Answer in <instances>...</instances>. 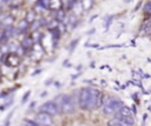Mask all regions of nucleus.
Wrapping results in <instances>:
<instances>
[{"label":"nucleus","instance_id":"obj_13","mask_svg":"<svg viewBox=\"0 0 151 126\" xmlns=\"http://www.w3.org/2000/svg\"><path fill=\"white\" fill-rule=\"evenodd\" d=\"M62 5V0H50V11H59Z\"/></svg>","mask_w":151,"mask_h":126},{"label":"nucleus","instance_id":"obj_9","mask_svg":"<svg viewBox=\"0 0 151 126\" xmlns=\"http://www.w3.org/2000/svg\"><path fill=\"white\" fill-rule=\"evenodd\" d=\"M140 36H151V20L147 19L143 22L142 27H140V32H139Z\"/></svg>","mask_w":151,"mask_h":126},{"label":"nucleus","instance_id":"obj_19","mask_svg":"<svg viewBox=\"0 0 151 126\" xmlns=\"http://www.w3.org/2000/svg\"><path fill=\"white\" fill-rule=\"evenodd\" d=\"M143 11L144 13H147V14H151V1H146L143 6Z\"/></svg>","mask_w":151,"mask_h":126},{"label":"nucleus","instance_id":"obj_22","mask_svg":"<svg viewBox=\"0 0 151 126\" xmlns=\"http://www.w3.org/2000/svg\"><path fill=\"white\" fill-rule=\"evenodd\" d=\"M33 40H34V43H37V41H39L40 39H41V34L38 32V31H34V32H33Z\"/></svg>","mask_w":151,"mask_h":126},{"label":"nucleus","instance_id":"obj_14","mask_svg":"<svg viewBox=\"0 0 151 126\" xmlns=\"http://www.w3.org/2000/svg\"><path fill=\"white\" fill-rule=\"evenodd\" d=\"M73 10H74V13L77 15H79L83 11H84V7H83V3H80L79 0H76L74 3V6H73Z\"/></svg>","mask_w":151,"mask_h":126},{"label":"nucleus","instance_id":"obj_45","mask_svg":"<svg viewBox=\"0 0 151 126\" xmlns=\"http://www.w3.org/2000/svg\"><path fill=\"white\" fill-rule=\"evenodd\" d=\"M20 126H28V125H27V124H26V123H24V124H21V125H20Z\"/></svg>","mask_w":151,"mask_h":126},{"label":"nucleus","instance_id":"obj_28","mask_svg":"<svg viewBox=\"0 0 151 126\" xmlns=\"http://www.w3.org/2000/svg\"><path fill=\"white\" fill-rule=\"evenodd\" d=\"M137 96H138V94L137 93H133V94H131V98L136 102V103H138V98H137Z\"/></svg>","mask_w":151,"mask_h":126},{"label":"nucleus","instance_id":"obj_34","mask_svg":"<svg viewBox=\"0 0 151 126\" xmlns=\"http://www.w3.org/2000/svg\"><path fill=\"white\" fill-rule=\"evenodd\" d=\"M96 32V28H92V29H90L88 32H87V34H92V33H95Z\"/></svg>","mask_w":151,"mask_h":126},{"label":"nucleus","instance_id":"obj_20","mask_svg":"<svg viewBox=\"0 0 151 126\" xmlns=\"http://www.w3.org/2000/svg\"><path fill=\"white\" fill-rule=\"evenodd\" d=\"M57 20H59V21H63L64 20V18H65V12L63 11V10H59L58 12H57Z\"/></svg>","mask_w":151,"mask_h":126},{"label":"nucleus","instance_id":"obj_17","mask_svg":"<svg viewBox=\"0 0 151 126\" xmlns=\"http://www.w3.org/2000/svg\"><path fill=\"white\" fill-rule=\"evenodd\" d=\"M83 7H84V11L87 12L88 10H91L92 6H93V0H83Z\"/></svg>","mask_w":151,"mask_h":126},{"label":"nucleus","instance_id":"obj_32","mask_svg":"<svg viewBox=\"0 0 151 126\" xmlns=\"http://www.w3.org/2000/svg\"><path fill=\"white\" fill-rule=\"evenodd\" d=\"M97 17H98V15H97V14H95V15H92V17H91V18H90V22H92V21H93V20H95V19H96V18H97Z\"/></svg>","mask_w":151,"mask_h":126},{"label":"nucleus","instance_id":"obj_38","mask_svg":"<svg viewBox=\"0 0 151 126\" xmlns=\"http://www.w3.org/2000/svg\"><path fill=\"white\" fill-rule=\"evenodd\" d=\"M80 73H78V74H73V76H71V78H72V80H74V79H77V77L79 76Z\"/></svg>","mask_w":151,"mask_h":126},{"label":"nucleus","instance_id":"obj_30","mask_svg":"<svg viewBox=\"0 0 151 126\" xmlns=\"http://www.w3.org/2000/svg\"><path fill=\"white\" fill-rule=\"evenodd\" d=\"M1 1H3V5H6V4H12V1H13V0H1Z\"/></svg>","mask_w":151,"mask_h":126},{"label":"nucleus","instance_id":"obj_40","mask_svg":"<svg viewBox=\"0 0 151 126\" xmlns=\"http://www.w3.org/2000/svg\"><path fill=\"white\" fill-rule=\"evenodd\" d=\"M140 5H142V3H140V1H139V4H138V5H137V6H136V8H135V12H136V11H137V10H138V8H139V7H140Z\"/></svg>","mask_w":151,"mask_h":126},{"label":"nucleus","instance_id":"obj_15","mask_svg":"<svg viewBox=\"0 0 151 126\" xmlns=\"http://www.w3.org/2000/svg\"><path fill=\"white\" fill-rule=\"evenodd\" d=\"M45 20L43 19V18H40V19H38V20H36L34 22H32V26H31V29L33 31H38V28L40 27V26H43V25H45V22H44Z\"/></svg>","mask_w":151,"mask_h":126},{"label":"nucleus","instance_id":"obj_42","mask_svg":"<svg viewBox=\"0 0 151 126\" xmlns=\"http://www.w3.org/2000/svg\"><path fill=\"white\" fill-rule=\"evenodd\" d=\"M146 118H147V114H144V116H143V121H145Z\"/></svg>","mask_w":151,"mask_h":126},{"label":"nucleus","instance_id":"obj_23","mask_svg":"<svg viewBox=\"0 0 151 126\" xmlns=\"http://www.w3.org/2000/svg\"><path fill=\"white\" fill-rule=\"evenodd\" d=\"M29 94H31V90H28V91L25 92L24 97H22V99H21V104H25V103H26V100H27L28 97H29Z\"/></svg>","mask_w":151,"mask_h":126},{"label":"nucleus","instance_id":"obj_12","mask_svg":"<svg viewBox=\"0 0 151 126\" xmlns=\"http://www.w3.org/2000/svg\"><path fill=\"white\" fill-rule=\"evenodd\" d=\"M28 26H29V22H28L26 19H25V20H21V21L19 22V25H18V28L15 29V34H17V33H21V32H25V31H27Z\"/></svg>","mask_w":151,"mask_h":126},{"label":"nucleus","instance_id":"obj_43","mask_svg":"<svg viewBox=\"0 0 151 126\" xmlns=\"http://www.w3.org/2000/svg\"><path fill=\"white\" fill-rule=\"evenodd\" d=\"M126 88V85H122V86H120V90H125Z\"/></svg>","mask_w":151,"mask_h":126},{"label":"nucleus","instance_id":"obj_7","mask_svg":"<svg viewBox=\"0 0 151 126\" xmlns=\"http://www.w3.org/2000/svg\"><path fill=\"white\" fill-rule=\"evenodd\" d=\"M7 60H5L4 64H6L8 67H18L19 64H20V55L18 53H8L7 57H6Z\"/></svg>","mask_w":151,"mask_h":126},{"label":"nucleus","instance_id":"obj_25","mask_svg":"<svg viewBox=\"0 0 151 126\" xmlns=\"http://www.w3.org/2000/svg\"><path fill=\"white\" fill-rule=\"evenodd\" d=\"M25 123H26L28 126H40V125L37 123V121L34 123V121H31V120H25Z\"/></svg>","mask_w":151,"mask_h":126},{"label":"nucleus","instance_id":"obj_4","mask_svg":"<svg viewBox=\"0 0 151 126\" xmlns=\"http://www.w3.org/2000/svg\"><path fill=\"white\" fill-rule=\"evenodd\" d=\"M90 106V90L81 88L79 92V107L81 110H87Z\"/></svg>","mask_w":151,"mask_h":126},{"label":"nucleus","instance_id":"obj_46","mask_svg":"<svg viewBox=\"0 0 151 126\" xmlns=\"http://www.w3.org/2000/svg\"><path fill=\"white\" fill-rule=\"evenodd\" d=\"M149 92H150V93H151V88H150V90H149Z\"/></svg>","mask_w":151,"mask_h":126},{"label":"nucleus","instance_id":"obj_11","mask_svg":"<svg viewBox=\"0 0 151 126\" xmlns=\"http://www.w3.org/2000/svg\"><path fill=\"white\" fill-rule=\"evenodd\" d=\"M132 112H133V111H131L130 107L123 106L122 108H120V110L116 113V116H120V117H132Z\"/></svg>","mask_w":151,"mask_h":126},{"label":"nucleus","instance_id":"obj_2","mask_svg":"<svg viewBox=\"0 0 151 126\" xmlns=\"http://www.w3.org/2000/svg\"><path fill=\"white\" fill-rule=\"evenodd\" d=\"M135 119L132 117H120L116 116L109 121V126H133Z\"/></svg>","mask_w":151,"mask_h":126},{"label":"nucleus","instance_id":"obj_10","mask_svg":"<svg viewBox=\"0 0 151 126\" xmlns=\"http://www.w3.org/2000/svg\"><path fill=\"white\" fill-rule=\"evenodd\" d=\"M34 40H33V38L32 37H29V38H25L22 41H21V46L26 50V51H28V50H32L33 48V46H34Z\"/></svg>","mask_w":151,"mask_h":126},{"label":"nucleus","instance_id":"obj_26","mask_svg":"<svg viewBox=\"0 0 151 126\" xmlns=\"http://www.w3.org/2000/svg\"><path fill=\"white\" fill-rule=\"evenodd\" d=\"M112 19H113V17H107V20H106V22H105V28H106V29L109 28V26H110Z\"/></svg>","mask_w":151,"mask_h":126},{"label":"nucleus","instance_id":"obj_27","mask_svg":"<svg viewBox=\"0 0 151 126\" xmlns=\"http://www.w3.org/2000/svg\"><path fill=\"white\" fill-rule=\"evenodd\" d=\"M85 46H87V47H93V48H98V47H99V45H98V44H92V45H90V44H85Z\"/></svg>","mask_w":151,"mask_h":126},{"label":"nucleus","instance_id":"obj_3","mask_svg":"<svg viewBox=\"0 0 151 126\" xmlns=\"http://www.w3.org/2000/svg\"><path fill=\"white\" fill-rule=\"evenodd\" d=\"M39 111H40V112H46V113L51 114L52 117L58 116L59 113H62V110L59 108V106H58L53 100H51V102H47V103L43 104V105L40 106Z\"/></svg>","mask_w":151,"mask_h":126},{"label":"nucleus","instance_id":"obj_8","mask_svg":"<svg viewBox=\"0 0 151 126\" xmlns=\"http://www.w3.org/2000/svg\"><path fill=\"white\" fill-rule=\"evenodd\" d=\"M90 106L88 108L90 110H96V106H97V99L99 97V93L100 91L95 88V87H90Z\"/></svg>","mask_w":151,"mask_h":126},{"label":"nucleus","instance_id":"obj_31","mask_svg":"<svg viewBox=\"0 0 151 126\" xmlns=\"http://www.w3.org/2000/svg\"><path fill=\"white\" fill-rule=\"evenodd\" d=\"M54 86H55V87H57V88H59V87H60V86H62V84H60V83H59V81H54Z\"/></svg>","mask_w":151,"mask_h":126},{"label":"nucleus","instance_id":"obj_41","mask_svg":"<svg viewBox=\"0 0 151 126\" xmlns=\"http://www.w3.org/2000/svg\"><path fill=\"white\" fill-rule=\"evenodd\" d=\"M143 77H144V79H149V78H150V76H149V74H146V73H144V76H143Z\"/></svg>","mask_w":151,"mask_h":126},{"label":"nucleus","instance_id":"obj_6","mask_svg":"<svg viewBox=\"0 0 151 126\" xmlns=\"http://www.w3.org/2000/svg\"><path fill=\"white\" fill-rule=\"evenodd\" d=\"M36 121L40 125V126H51L53 124V119L52 116L46 113V112H39L36 117Z\"/></svg>","mask_w":151,"mask_h":126},{"label":"nucleus","instance_id":"obj_1","mask_svg":"<svg viewBox=\"0 0 151 126\" xmlns=\"http://www.w3.org/2000/svg\"><path fill=\"white\" fill-rule=\"evenodd\" d=\"M123 106L124 104L122 100H119L117 98H112V97H106L103 104V113L106 116H111L113 113H117Z\"/></svg>","mask_w":151,"mask_h":126},{"label":"nucleus","instance_id":"obj_16","mask_svg":"<svg viewBox=\"0 0 151 126\" xmlns=\"http://www.w3.org/2000/svg\"><path fill=\"white\" fill-rule=\"evenodd\" d=\"M13 22V17L12 15H7L6 18H1V25L7 27V26H12Z\"/></svg>","mask_w":151,"mask_h":126},{"label":"nucleus","instance_id":"obj_21","mask_svg":"<svg viewBox=\"0 0 151 126\" xmlns=\"http://www.w3.org/2000/svg\"><path fill=\"white\" fill-rule=\"evenodd\" d=\"M44 10H50V0H39Z\"/></svg>","mask_w":151,"mask_h":126},{"label":"nucleus","instance_id":"obj_36","mask_svg":"<svg viewBox=\"0 0 151 126\" xmlns=\"http://www.w3.org/2000/svg\"><path fill=\"white\" fill-rule=\"evenodd\" d=\"M132 111H133V114H137V108H136V105H132Z\"/></svg>","mask_w":151,"mask_h":126},{"label":"nucleus","instance_id":"obj_44","mask_svg":"<svg viewBox=\"0 0 151 126\" xmlns=\"http://www.w3.org/2000/svg\"><path fill=\"white\" fill-rule=\"evenodd\" d=\"M76 70H77V71H80V70H81V65H79V66H78Z\"/></svg>","mask_w":151,"mask_h":126},{"label":"nucleus","instance_id":"obj_29","mask_svg":"<svg viewBox=\"0 0 151 126\" xmlns=\"http://www.w3.org/2000/svg\"><path fill=\"white\" fill-rule=\"evenodd\" d=\"M52 83H53V78H50L48 80H46V81H45V85H46V86H50Z\"/></svg>","mask_w":151,"mask_h":126},{"label":"nucleus","instance_id":"obj_35","mask_svg":"<svg viewBox=\"0 0 151 126\" xmlns=\"http://www.w3.org/2000/svg\"><path fill=\"white\" fill-rule=\"evenodd\" d=\"M34 106H36V102H32L29 104V108H34Z\"/></svg>","mask_w":151,"mask_h":126},{"label":"nucleus","instance_id":"obj_5","mask_svg":"<svg viewBox=\"0 0 151 126\" xmlns=\"http://www.w3.org/2000/svg\"><path fill=\"white\" fill-rule=\"evenodd\" d=\"M74 111V103L71 96H63V103H62V112L65 114H70Z\"/></svg>","mask_w":151,"mask_h":126},{"label":"nucleus","instance_id":"obj_33","mask_svg":"<svg viewBox=\"0 0 151 126\" xmlns=\"http://www.w3.org/2000/svg\"><path fill=\"white\" fill-rule=\"evenodd\" d=\"M40 72H41V70H37V71H34V72H33V73H32V76H33V77H34V76H37V74H39V73H40Z\"/></svg>","mask_w":151,"mask_h":126},{"label":"nucleus","instance_id":"obj_18","mask_svg":"<svg viewBox=\"0 0 151 126\" xmlns=\"http://www.w3.org/2000/svg\"><path fill=\"white\" fill-rule=\"evenodd\" d=\"M26 20H27L29 24H32V22L36 21V13H34V11H28V12L26 13Z\"/></svg>","mask_w":151,"mask_h":126},{"label":"nucleus","instance_id":"obj_37","mask_svg":"<svg viewBox=\"0 0 151 126\" xmlns=\"http://www.w3.org/2000/svg\"><path fill=\"white\" fill-rule=\"evenodd\" d=\"M46 96H47V92H46V91H45V92H43V93L40 94V97H41V98H44V97H46Z\"/></svg>","mask_w":151,"mask_h":126},{"label":"nucleus","instance_id":"obj_39","mask_svg":"<svg viewBox=\"0 0 151 126\" xmlns=\"http://www.w3.org/2000/svg\"><path fill=\"white\" fill-rule=\"evenodd\" d=\"M100 84H102V85H103V86H104V87H106V85H107V84H106V81H105V80H102V81H100Z\"/></svg>","mask_w":151,"mask_h":126},{"label":"nucleus","instance_id":"obj_24","mask_svg":"<svg viewBox=\"0 0 151 126\" xmlns=\"http://www.w3.org/2000/svg\"><path fill=\"white\" fill-rule=\"evenodd\" d=\"M78 43H79V39H74L72 43H71V45H70V52L72 53L73 52V50H74V47H77V45H78Z\"/></svg>","mask_w":151,"mask_h":126}]
</instances>
